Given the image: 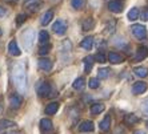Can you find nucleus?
Listing matches in <instances>:
<instances>
[{
  "instance_id": "a19ab883",
  "label": "nucleus",
  "mask_w": 148,
  "mask_h": 134,
  "mask_svg": "<svg viewBox=\"0 0 148 134\" xmlns=\"http://www.w3.org/2000/svg\"><path fill=\"white\" fill-rule=\"evenodd\" d=\"M1 33H3V31H1V29H0V35H1Z\"/></svg>"
},
{
  "instance_id": "ddd939ff",
  "label": "nucleus",
  "mask_w": 148,
  "mask_h": 134,
  "mask_svg": "<svg viewBox=\"0 0 148 134\" xmlns=\"http://www.w3.org/2000/svg\"><path fill=\"white\" fill-rule=\"evenodd\" d=\"M148 56V48L147 47H140L136 51V56H135V61H141Z\"/></svg>"
},
{
  "instance_id": "7ed1b4c3",
  "label": "nucleus",
  "mask_w": 148,
  "mask_h": 134,
  "mask_svg": "<svg viewBox=\"0 0 148 134\" xmlns=\"http://www.w3.org/2000/svg\"><path fill=\"white\" fill-rule=\"evenodd\" d=\"M131 32H132V35H134L135 37L139 39V40L147 37V28H145L144 25H141V24H134L131 27Z\"/></svg>"
},
{
  "instance_id": "2eb2a0df",
  "label": "nucleus",
  "mask_w": 148,
  "mask_h": 134,
  "mask_svg": "<svg viewBox=\"0 0 148 134\" xmlns=\"http://www.w3.org/2000/svg\"><path fill=\"white\" fill-rule=\"evenodd\" d=\"M80 47L83 49H86V51H91L93 47V37L92 36H88V37L83 39L82 43H80Z\"/></svg>"
},
{
  "instance_id": "c756f323",
  "label": "nucleus",
  "mask_w": 148,
  "mask_h": 134,
  "mask_svg": "<svg viewBox=\"0 0 148 134\" xmlns=\"http://www.w3.org/2000/svg\"><path fill=\"white\" fill-rule=\"evenodd\" d=\"M93 59L96 60L97 62H100V64H104V62H107V57H106V55H104L103 52H99V53H96V55L93 56Z\"/></svg>"
},
{
  "instance_id": "dca6fc26",
  "label": "nucleus",
  "mask_w": 148,
  "mask_h": 134,
  "mask_svg": "<svg viewBox=\"0 0 148 134\" xmlns=\"http://www.w3.org/2000/svg\"><path fill=\"white\" fill-rule=\"evenodd\" d=\"M80 131H93L95 130V125L92 121H83L79 126Z\"/></svg>"
},
{
  "instance_id": "f03ea898",
  "label": "nucleus",
  "mask_w": 148,
  "mask_h": 134,
  "mask_svg": "<svg viewBox=\"0 0 148 134\" xmlns=\"http://www.w3.org/2000/svg\"><path fill=\"white\" fill-rule=\"evenodd\" d=\"M35 43V32H34V28H28L23 32V44H24V48L27 51L32 48V45Z\"/></svg>"
},
{
  "instance_id": "473e14b6",
  "label": "nucleus",
  "mask_w": 148,
  "mask_h": 134,
  "mask_svg": "<svg viewBox=\"0 0 148 134\" xmlns=\"http://www.w3.org/2000/svg\"><path fill=\"white\" fill-rule=\"evenodd\" d=\"M25 20H27V15H24V14H19L16 16V24L17 25H21Z\"/></svg>"
},
{
  "instance_id": "79ce46f5",
  "label": "nucleus",
  "mask_w": 148,
  "mask_h": 134,
  "mask_svg": "<svg viewBox=\"0 0 148 134\" xmlns=\"http://www.w3.org/2000/svg\"><path fill=\"white\" fill-rule=\"evenodd\" d=\"M147 127H148V121H147Z\"/></svg>"
},
{
  "instance_id": "6ab92c4d",
  "label": "nucleus",
  "mask_w": 148,
  "mask_h": 134,
  "mask_svg": "<svg viewBox=\"0 0 148 134\" xmlns=\"http://www.w3.org/2000/svg\"><path fill=\"white\" fill-rule=\"evenodd\" d=\"M52 19H53V12H52V11H47V12L41 16V20H40L41 25H48L52 21Z\"/></svg>"
},
{
  "instance_id": "2f4dec72",
  "label": "nucleus",
  "mask_w": 148,
  "mask_h": 134,
  "mask_svg": "<svg viewBox=\"0 0 148 134\" xmlns=\"http://www.w3.org/2000/svg\"><path fill=\"white\" fill-rule=\"evenodd\" d=\"M88 86H90L91 89H97L100 86V83H99V79H91L88 81Z\"/></svg>"
},
{
  "instance_id": "4468645a",
  "label": "nucleus",
  "mask_w": 148,
  "mask_h": 134,
  "mask_svg": "<svg viewBox=\"0 0 148 134\" xmlns=\"http://www.w3.org/2000/svg\"><path fill=\"white\" fill-rule=\"evenodd\" d=\"M59 102H49L47 106H45V114H48V116H53V114H56V112L59 110Z\"/></svg>"
},
{
  "instance_id": "a878e982",
  "label": "nucleus",
  "mask_w": 148,
  "mask_h": 134,
  "mask_svg": "<svg viewBox=\"0 0 148 134\" xmlns=\"http://www.w3.org/2000/svg\"><path fill=\"white\" fill-rule=\"evenodd\" d=\"M110 126H111V117H110V116H107V117L104 118V120L99 124V127L103 131H106V130H108V129H110Z\"/></svg>"
},
{
  "instance_id": "f8f14e48",
  "label": "nucleus",
  "mask_w": 148,
  "mask_h": 134,
  "mask_svg": "<svg viewBox=\"0 0 148 134\" xmlns=\"http://www.w3.org/2000/svg\"><path fill=\"white\" fill-rule=\"evenodd\" d=\"M104 109H106V106H104L103 102H95L91 105L90 112L92 116H97V114H100L101 112H104Z\"/></svg>"
},
{
  "instance_id": "a211bd4d",
  "label": "nucleus",
  "mask_w": 148,
  "mask_h": 134,
  "mask_svg": "<svg viewBox=\"0 0 148 134\" xmlns=\"http://www.w3.org/2000/svg\"><path fill=\"white\" fill-rule=\"evenodd\" d=\"M139 117L138 116H136V114H125V116H124V122H125V124L127 125H135V124H138L139 122Z\"/></svg>"
},
{
  "instance_id": "9d476101",
  "label": "nucleus",
  "mask_w": 148,
  "mask_h": 134,
  "mask_svg": "<svg viewBox=\"0 0 148 134\" xmlns=\"http://www.w3.org/2000/svg\"><path fill=\"white\" fill-rule=\"evenodd\" d=\"M107 59L110 60V62H112V64H121V62H124V60H125L123 55L116 53V52H110Z\"/></svg>"
},
{
  "instance_id": "72a5a7b5",
  "label": "nucleus",
  "mask_w": 148,
  "mask_h": 134,
  "mask_svg": "<svg viewBox=\"0 0 148 134\" xmlns=\"http://www.w3.org/2000/svg\"><path fill=\"white\" fill-rule=\"evenodd\" d=\"M41 5V3H36V4H31V5H28V9L31 11V12H35V11H38L39 9V7Z\"/></svg>"
},
{
  "instance_id": "cd10ccee",
  "label": "nucleus",
  "mask_w": 148,
  "mask_h": 134,
  "mask_svg": "<svg viewBox=\"0 0 148 134\" xmlns=\"http://www.w3.org/2000/svg\"><path fill=\"white\" fill-rule=\"evenodd\" d=\"M71 5L75 9H82L86 5V0H71Z\"/></svg>"
},
{
  "instance_id": "393cba45",
  "label": "nucleus",
  "mask_w": 148,
  "mask_h": 134,
  "mask_svg": "<svg viewBox=\"0 0 148 134\" xmlns=\"http://www.w3.org/2000/svg\"><path fill=\"white\" fill-rule=\"evenodd\" d=\"M93 57L92 56H88V57H86L84 59V70H86L87 73L91 72V69H92V65H93Z\"/></svg>"
},
{
  "instance_id": "4c0bfd02",
  "label": "nucleus",
  "mask_w": 148,
  "mask_h": 134,
  "mask_svg": "<svg viewBox=\"0 0 148 134\" xmlns=\"http://www.w3.org/2000/svg\"><path fill=\"white\" fill-rule=\"evenodd\" d=\"M36 0H24V4L25 5H31V4H34Z\"/></svg>"
},
{
  "instance_id": "412c9836",
  "label": "nucleus",
  "mask_w": 148,
  "mask_h": 134,
  "mask_svg": "<svg viewBox=\"0 0 148 134\" xmlns=\"http://www.w3.org/2000/svg\"><path fill=\"white\" fill-rule=\"evenodd\" d=\"M139 16H140V11H139V8L134 7L130 9V12H128V20L130 21H135L138 20Z\"/></svg>"
},
{
  "instance_id": "6e6552de",
  "label": "nucleus",
  "mask_w": 148,
  "mask_h": 134,
  "mask_svg": "<svg viewBox=\"0 0 148 134\" xmlns=\"http://www.w3.org/2000/svg\"><path fill=\"white\" fill-rule=\"evenodd\" d=\"M148 85L147 83L144 81H138V83H135L134 86H132V93H134L135 96H138V94H141V93H144L147 90Z\"/></svg>"
},
{
  "instance_id": "9b49d317",
  "label": "nucleus",
  "mask_w": 148,
  "mask_h": 134,
  "mask_svg": "<svg viewBox=\"0 0 148 134\" xmlns=\"http://www.w3.org/2000/svg\"><path fill=\"white\" fill-rule=\"evenodd\" d=\"M108 9L114 14H120L123 12V3L117 1V0H114V1H110L108 3Z\"/></svg>"
},
{
  "instance_id": "0eeeda50",
  "label": "nucleus",
  "mask_w": 148,
  "mask_h": 134,
  "mask_svg": "<svg viewBox=\"0 0 148 134\" xmlns=\"http://www.w3.org/2000/svg\"><path fill=\"white\" fill-rule=\"evenodd\" d=\"M38 65H39V69L40 70H43V72H49L52 69V66H53V62H52V60L49 59H40L38 61Z\"/></svg>"
},
{
  "instance_id": "ea45409f",
  "label": "nucleus",
  "mask_w": 148,
  "mask_h": 134,
  "mask_svg": "<svg viewBox=\"0 0 148 134\" xmlns=\"http://www.w3.org/2000/svg\"><path fill=\"white\" fill-rule=\"evenodd\" d=\"M134 134H145V133H144V131H143V130H136Z\"/></svg>"
},
{
  "instance_id": "5701e85b",
  "label": "nucleus",
  "mask_w": 148,
  "mask_h": 134,
  "mask_svg": "<svg viewBox=\"0 0 148 134\" xmlns=\"http://www.w3.org/2000/svg\"><path fill=\"white\" fill-rule=\"evenodd\" d=\"M72 86H73V89H76V90H82L83 88L86 86V80H84V77H77V79L73 81Z\"/></svg>"
},
{
  "instance_id": "f704fd0d",
  "label": "nucleus",
  "mask_w": 148,
  "mask_h": 134,
  "mask_svg": "<svg viewBox=\"0 0 148 134\" xmlns=\"http://www.w3.org/2000/svg\"><path fill=\"white\" fill-rule=\"evenodd\" d=\"M140 17H141V20H144V21H148V8H145L144 11H141V14H140Z\"/></svg>"
},
{
  "instance_id": "423d86ee",
  "label": "nucleus",
  "mask_w": 148,
  "mask_h": 134,
  "mask_svg": "<svg viewBox=\"0 0 148 134\" xmlns=\"http://www.w3.org/2000/svg\"><path fill=\"white\" fill-rule=\"evenodd\" d=\"M21 104H23V97L21 94H11L10 96V105L12 109H19L21 106Z\"/></svg>"
},
{
  "instance_id": "58836bf2",
  "label": "nucleus",
  "mask_w": 148,
  "mask_h": 134,
  "mask_svg": "<svg viewBox=\"0 0 148 134\" xmlns=\"http://www.w3.org/2000/svg\"><path fill=\"white\" fill-rule=\"evenodd\" d=\"M4 134H20L19 131H14V130H10V131H5Z\"/></svg>"
},
{
  "instance_id": "4be33fe9",
  "label": "nucleus",
  "mask_w": 148,
  "mask_h": 134,
  "mask_svg": "<svg viewBox=\"0 0 148 134\" xmlns=\"http://www.w3.org/2000/svg\"><path fill=\"white\" fill-rule=\"evenodd\" d=\"M39 43L41 45H47L49 44V33L47 31H41L39 33Z\"/></svg>"
},
{
  "instance_id": "aec40b11",
  "label": "nucleus",
  "mask_w": 148,
  "mask_h": 134,
  "mask_svg": "<svg viewBox=\"0 0 148 134\" xmlns=\"http://www.w3.org/2000/svg\"><path fill=\"white\" fill-rule=\"evenodd\" d=\"M134 73L138 77H140V79H144V77L148 76V68H145V66H138V68L134 69Z\"/></svg>"
},
{
  "instance_id": "7c9ffc66",
  "label": "nucleus",
  "mask_w": 148,
  "mask_h": 134,
  "mask_svg": "<svg viewBox=\"0 0 148 134\" xmlns=\"http://www.w3.org/2000/svg\"><path fill=\"white\" fill-rule=\"evenodd\" d=\"M49 51H51V45L47 44V45H41L40 49H39V55L40 56H45V55H48Z\"/></svg>"
},
{
  "instance_id": "1a4fd4ad",
  "label": "nucleus",
  "mask_w": 148,
  "mask_h": 134,
  "mask_svg": "<svg viewBox=\"0 0 148 134\" xmlns=\"http://www.w3.org/2000/svg\"><path fill=\"white\" fill-rule=\"evenodd\" d=\"M8 53L11 56H15V57L21 55V51L19 48V45H17L16 40H11L10 41V44H8Z\"/></svg>"
},
{
  "instance_id": "f3484780",
  "label": "nucleus",
  "mask_w": 148,
  "mask_h": 134,
  "mask_svg": "<svg viewBox=\"0 0 148 134\" xmlns=\"http://www.w3.org/2000/svg\"><path fill=\"white\" fill-rule=\"evenodd\" d=\"M82 27H83V31H91L95 28V20L92 17H88L86 20L82 23Z\"/></svg>"
},
{
  "instance_id": "b1692460",
  "label": "nucleus",
  "mask_w": 148,
  "mask_h": 134,
  "mask_svg": "<svg viewBox=\"0 0 148 134\" xmlns=\"http://www.w3.org/2000/svg\"><path fill=\"white\" fill-rule=\"evenodd\" d=\"M40 127L45 131H49L52 129V121L48 120V118H41L40 121Z\"/></svg>"
},
{
  "instance_id": "20e7f679",
  "label": "nucleus",
  "mask_w": 148,
  "mask_h": 134,
  "mask_svg": "<svg viewBox=\"0 0 148 134\" xmlns=\"http://www.w3.org/2000/svg\"><path fill=\"white\" fill-rule=\"evenodd\" d=\"M52 86L49 85L48 83H41L40 85L38 86V94L40 97H52Z\"/></svg>"
},
{
  "instance_id": "c85d7f7f",
  "label": "nucleus",
  "mask_w": 148,
  "mask_h": 134,
  "mask_svg": "<svg viewBox=\"0 0 148 134\" xmlns=\"http://www.w3.org/2000/svg\"><path fill=\"white\" fill-rule=\"evenodd\" d=\"M108 76H110V69L101 68V69H99V70H97V77H99V79L104 80V79H107Z\"/></svg>"
},
{
  "instance_id": "e433bc0d",
  "label": "nucleus",
  "mask_w": 148,
  "mask_h": 134,
  "mask_svg": "<svg viewBox=\"0 0 148 134\" xmlns=\"http://www.w3.org/2000/svg\"><path fill=\"white\" fill-rule=\"evenodd\" d=\"M7 15V9L3 7V5H0V17H3Z\"/></svg>"
},
{
  "instance_id": "c9c22d12",
  "label": "nucleus",
  "mask_w": 148,
  "mask_h": 134,
  "mask_svg": "<svg viewBox=\"0 0 148 134\" xmlns=\"http://www.w3.org/2000/svg\"><path fill=\"white\" fill-rule=\"evenodd\" d=\"M141 109H143V112H144L145 114H148V98L145 101H143V104H141Z\"/></svg>"
},
{
  "instance_id": "f257e3e1",
  "label": "nucleus",
  "mask_w": 148,
  "mask_h": 134,
  "mask_svg": "<svg viewBox=\"0 0 148 134\" xmlns=\"http://www.w3.org/2000/svg\"><path fill=\"white\" fill-rule=\"evenodd\" d=\"M12 81H14L16 89L19 93L25 94L28 90V83H27V73L21 64H15L12 68Z\"/></svg>"
},
{
  "instance_id": "39448f33",
  "label": "nucleus",
  "mask_w": 148,
  "mask_h": 134,
  "mask_svg": "<svg viewBox=\"0 0 148 134\" xmlns=\"http://www.w3.org/2000/svg\"><path fill=\"white\" fill-rule=\"evenodd\" d=\"M52 31L55 32L56 35H59V36H63V35L66 33V31H67V24H66V21H63V20H56L55 23H53V25H52Z\"/></svg>"
},
{
  "instance_id": "bb28decb",
  "label": "nucleus",
  "mask_w": 148,
  "mask_h": 134,
  "mask_svg": "<svg viewBox=\"0 0 148 134\" xmlns=\"http://www.w3.org/2000/svg\"><path fill=\"white\" fill-rule=\"evenodd\" d=\"M16 124L14 121H10V120H1L0 121V129H11V127H15Z\"/></svg>"
}]
</instances>
